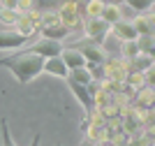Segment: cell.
Returning <instances> with one entry per match:
<instances>
[{
  "instance_id": "9",
  "label": "cell",
  "mask_w": 155,
  "mask_h": 146,
  "mask_svg": "<svg viewBox=\"0 0 155 146\" xmlns=\"http://www.w3.org/2000/svg\"><path fill=\"white\" fill-rule=\"evenodd\" d=\"M67 86H70V90L74 93V97H77L79 102H81V107L91 114L93 109V95H91V86H84V83H77V81H70L67 79Z\"/></svg>"
},
{
  "instance_id": "22",
  "label": "cell",
  "mask_w": 155,
  "mask_h": 146,
  "mask_svg": "<svg viewBox=\"0 0 155 146\" xmlns=\"http://www.w3.org/2000/svg\"><path fill=\"white\" fill-rule=\"evenodd\" d=\"M0 137H2V146H19L12 139V132H9V125H7V118H0Z\"/></svg>"
},
{
  "instance_id": "15",
  "label": "cell",
  "mask_w": 155,
  "mask_h": 146,
  "mask_svg": "<svg viewBox=\"0 0 155 146\" xmlns=\"http://www.w3.org/2000/svg\"><path fill=\"white\" fill-rule=\"evenodd\" d=\"M127 63V72H143L148 70V67H153V56H134L132 60H125Z\"/></svg>"
},
{
  "instance_id": "23",
  "label": "cell",
  "mask_w": 155,
  "mask_h": 146,
  "mask_svg": "<svg viewBox=\"0 0 155 146\" xmlns=\"http://www.w3.org/2000/svg\"><path fill=\"white\" fill-rule=\"evenodd\" d=\"M139 104L141 107H146L148 104V109H153V88H139Z\"/></svg>"
},
{
  "instance_id": "17",
  "label": "cell",
  "mask_w": 155,
  "mask_h": 146,
  "mask_svg": "<svg viewBox=\"0 0 155 146\" xmlns=\"http://www.w3.org/2000/svg\"><path fill=\"white\" fill-rule=\"evenodd\" d=\"M153 2L155 0H123V5H127V9L137 14H148L153 12Z\"/></svg>"
},
{
  "instance_id": "24",
  "label": "cell",
  "mask_w": 155,
  "mask_h": 146,
  "mask_svg": "<svg viewBox=\"0 0 155 146\" xmlns=\"http://www.w3.org/2000/svg\"><path fill=\"white\" fill-rule=\"evenodd\" d=\"M16 9H19V12H30V9H35V0H19V2H16Z\"/></svg>"
},
{
  "instance_id": "1",
  "label": "cell",
  "mask_w": 155,
  "mask_h": 146,
  "mask_svg": "<svg viewBox=\"0 0 155 146\" xmlns=\"http://www.w3.org/2000/svg\"><path fill=\"white\" fill-rule=\"evenodd\" d=\"M42 65H44V58L28 49L14 51L12 56L0 58V67H7L19 83H30L35 76H39L42 74Z\"/></svg>"
},
{
  "instance_id": "21",
  "label": "cell",
  "mask_w": 155,
  "mask_h": 146,
  "mask_svg": "<svg viewBox=\"0 0 155 146\" xmlns=\"http://www.w3.org/2000/svg\"><path fill=\"white\" fill-rule=\"evenodd\" d=\"M102 7H104L102 0H91V2H86L84 5V16H100V14H102Z\"/></svg>"
},
{
  "instance_id": "25",
  "label": "cell",
  "mask_w": 155,
  "mask_h": 146,
  "mask_svg": "<svg viewBox=\"0 0 155 146\" xmlns=\"http://www.w3.org/2000/svg\"><path fill=\"white\" fill-rule=\"evenodd\" d=\"M16 2H19V0H0V7H5V9H16Z\"/></svg>"
},
{
  "instance_id": "28",
  "label": "cell",
  "mask_w": 155,
  "mask_h": 146,
  "mask_svg": "<svg viewBox=\"0 0 155 146\" xmlns=\"http://www.w3.org/2000/svg\"><path fill=\"white\" fill-rule=\"evenodd\" d=\"M79 5H86V2H91V0H77Z\"/></svg>"
},
{
  "instance_id": "18",
  "label": "cell",
  "mask_w": 155,
  "mask_h": 146,
  "mask_svg": "<svg viewBox=\"0 0 155 146\" xmlns=\"http://www.w3.org/2000/svg\"><path fill=\"white\" fill-rule=\"evenodd\" d=\"M134 42L141 56H153V35H137Z\"/></svg>"
},
{
  "instance_id": "13",
  "label": "cell",
  "mask_w": 155,
  "mask_h": 146,
  "mask_svg": "<svg viewBox=\"0 0 155 146\" xmlns=\"http://www.w3.org/2000/svg\"><path fill=\"white\" fill-rule=\"evenodd\" d=\"M132 25H134L137 35H153V12L137 14L134 19H132Z\"/></svg>"
},
{
  "instance_id": "16",
  "label": "cell",
  "mask_w": 155,
  "mask_h": 146,
  "mask_svg": "<svg viewBox=\"0 0 155 146\" xmlns=\"http://www.w3.org/2000/svg\"><path fill=\"white\" fill-rule=\"evenodd\" d=\"M67 79L77 83H84V86H91L93 83V72L88 67H74V70L67 72Z\"/></svg>"
},
{
  "instance_id": "5",
  "label": "cell",
  "mask_w": 155,
  "mask_h": 146,
  "mask_svg": "<svg viewBox=\"0 0 155 146\" xmlns=\"http://www.w3.org/2000/svg\"><path fill=\"white\" fill-rule=\"evenodd\" d=\"M63 42H56V39H46V37H39L35 39L30 46H28V51H32V53H37V56L42 58H56L60 56V51H63Z\"/></svg>"
},
{
  "instance_id": "10",
  "label": "cell",
  "mask_w": 155,
  "mask_h": 146,
  "mask_svg": "<svg viewBox=\"0 0 155 146\" xmlns=\"http://www.w3.org/2000/svg\"><path fill=\"white\" fill-rule=\"evenodd\" d=\"M102 67L107 70L109 79H125L127 76V63H125L123 58H107Z\"/></svg>"
},
{
  "instance_id": "20",
  "label": "cell",
  "mask_w": 155,
  "mask_h": 146,
  "mask_svg": "<svg viewBox=\"0 0 155 146\" xmlns=\"http://www.w3.org/2000/svg\"><path fill=\"white\" fill-rule=\"evenodd\" d=\"M120 56H123V60H132L134 56H139V49H137L134 39H130V42H120Z\"/></svg>"
},
{
  "instance_id": "11",
  "label": "cell",
  "mask_w": 155,
  "mask_h": 146,
  "mask_svg": "<svg viewBox=\"0 0 155 146\" xmlns=\"http://www.w3.org/2000/svg\"><path fill=\"white\" fill-rule=\"evenodd\" d=\"M60 60L65 63V67H67V70H74V67H86V58L81 56L74 46H65V49L60 51Z\"/></svg>"
},
{
  "instance_id": "14",
  "label": "cell",
  "mask_w": 155,
  "mask_h": 146,
  "mask_svg": "<svg viewBox=\"0 0 155 146\" xmlns=\"http://www.w3.org/2000/svg\"><path fill=\"white\" fill-rule=\"evenodd\" d=\"M100 19H104L109 25L116 23V21H120V19H125V5H107V2H104Z\"/></svg>"
},
{
  "instance_id": "4",
  "label": "cell",
  "mask_w": 155,
  "mask_h": 146,
  "mask_svg": "<svg viewBox=\"0 0 155 146\" xmlns=\"http://www.w3.org/2000/svg\"><path fill=\"white\" fill-rule=\"evenodd\" d=\"M84 30H86V37L91 39V42H97V44H102L104 37L109 35V23L100 16H84Z\"/></svg>"
},
{
  "instance_id": "3",
  "label": "cell",
  "mask_w": 155,
  "mask_h": 146,
  "mask_svg": "<svg viewBox=\"0 0 155 146\" xmlns=\"http://www.w3.org/2000/svg\"><path fill=\"white\" fill-rule=\"evenodd\" d=\"M74 49L81 53V56L86 58V67H91V65H104V60H107V51L102 49V44H97V42H91V39L86 37L84 42H79V44H74Z\"/></svg>"
},
{
  "instance_id": "26",
  "label": "cell",
  "mask_w": 155,
  "mask_h": 146,
  "mask_svg": "<svg viewBox=\"0 0 155 146\" xmlns=\"http://www.w3.org/2000/svg\"><path fill=\"white\" fill-rule=\"evenodd\" d=\"M30 146H42V134H35V137H32V141H30Z\"/></svg>"
},
{
  "instance_id": "8",
  "label": "cell",
  "mask_w": 155,
  "mask_h": 146,
  "mask_svg": "<svg viewBox=\"0 0 155 146\" xmlns=\"http://www.w3.org/2000/svg\"><path fill=\"white\" fill-rule=\"evenodd\" d=\"M70 28H65L60 21H53V23H46V25H42L37 30V35H42V37H46V39H56V42H63L67 35H70Z\"/></svg>"
},
{
  "instance_id": "7",
  "label": "cell",
  "mask_w": 155,
  "mask_h": 146,
  "mask_svg": "<svg viewBox=\"0 0 155 146\" xmlns=\"http://www.w3.org/2000/svg\"><path fill=\"white\" fill-rule=\"evenodd\" d=\"M109 32L114 35V37H118L120 42L137 39L134 25H132V21H127V19H120V21H116V23H111V25H109Z\"/></svg>"
},
{
  "instance_id": "6",
  "label": "cell",
  "mask_w": 155,
  "mask_h": 146,
  "mask_svg": "<svg viewBox=\"0 0 155 146\" xmlns=\"http://www.w3.org/2000/svg\"><path fill=\"white\" fill-rule=\"evenodd\" d=\"M28 44V37H23L21 32H16L14 28H7V30H0V49L2 51H16L21 46Z\"/></svg>"
},
{
  "instance_id": "29",
  "label": "cell",
  "mask_w": 155,
  "mask_h": 146,
  "mask_svg": "<svg viewBox=\"0 0 155 146\" xmlns=\"http://www.w3.org/2000/svg\"><path fill=\"white\" fill-rule=\"evenodd\" d=\"M104 146H116V144H104Z\"/></svg>"
},
{
  "instance_id": "31",
  "label": "cell",
  "mask_w": 155,
  "mask_h": 146,
  "mask_svg": "<svg viewBox=\"0 0 155 146\" xmlns=\"http://www.w3.org/2000/svg\"><path fill=\"white\" fill-rule=\"evenodd\" d=\"M102 2H107V0H102Z\"/></svg>"
},
{
  "instance_id": "12",
  "label": "cell",
  "mask_w": 155,
  "mask_h": 146,
  "mask_svg": "<svg viewBox=\"0 0 155 146\" xmlns=\"http://www.w3.org/2000/svg\"><path fill=\"white\" fill-rule=\"evenodd\" d=\"M42 72H46V74L51 76H60V79H67V67H65V63L60 60V56L56 58H44V65H42Z\"/></svg>"
},
{
  "instance_id": "2",
  "label": "cell",
  "mask_w": 155,
  "mask_h": 146,
  "mask_svg": "<svg viewBox=\"0 0 155 146\" xmlns=\"http://www.w3.org/2000/svg\"><path fill=\"white\" fill-rule=\"evenodd\" d=\"M56 14H58V21L65 28L74 30V28H79L81 21H84V5H79L77 0H63Z\"/></svg>"
},
{
  "instance_id": "30",
  "label": "cell",
  "mask_w": 155,
  "mask_h": 146,
  "mask_svg": "<svg viewBox=\"0 0 155 146\" xmlns=\"http://www.w3.org/2000/svg\"><path fill=\"white\" fill-rule=\"evenodd\" d=\"M56 146H63V144H56Z\"/></svg>"
},
{
  "instance_id": "19",
  "label": "cell",
  "mask_w": 155,
  "mask_h": 146,
  "mask_svg": "<svg viewBox=\"0 0 155 146\" xmlns=\"http://www.w3.org/2000/svg\"><path fill=\"white\" fill-rule=\"evenodd\" d=\"M19 14H21L19 9H5V7H0V23H5L7 28H14Z\"/></svg>"
},
{
  "instance_id": "27",
  "label": "cell",
  "mask_w": 155,
  "mask_h": 146,
  "mask_svg": "<svg viewBox=\"0 0 155 146\" xmlns=\"http://www.w3.org/2000/svg\"><path fill=\"white\" fill-rule=\"evenodd\" d=\"M107 5H123V0H107Z\"/></svg>"
}]
</instances>
